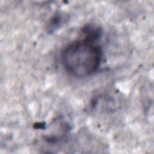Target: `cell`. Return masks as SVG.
<instances>
[{
  "label": "cell",
  "mask_w": 154,
  "mask_h": 154,
  "mask_svg": "<svg viewBox=\"0 0 154 154\" xmlns=\"http://www.w3.org/2000/svg\"><path fill=\"white\" fill-rule=\"evenodd\" d=\"M97 42L84 36L64 47L60 55L64 70L70 75L80 78L94 73L99 68L102 58Z\"/></svg>",
  "instance_id": "obj_1"
},
{
  "label": "cell",
  "mask_w": 154,
  "mask_h": 154,
  "mask_svg": "<svg viewBox=\"0 0 154 154\" xmlns=\"http://www.w3.org/2000/svg\"><path fill=\"white\" fill-rule=\"evenodd\" d=\"M62 23V16L60 14H55L51 19L49 25L48 29L51 30L52 32L57 29H58Z\"/></svg>",
  "instance_id": "obj_2"
}]
</instances>
